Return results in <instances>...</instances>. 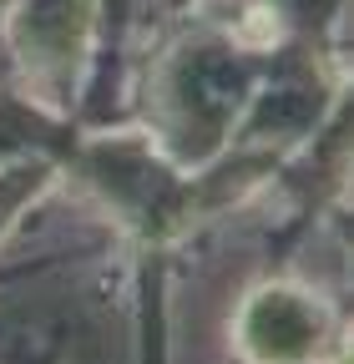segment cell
I'll return each instance as SVG.
<instances>
[{"mask_svg":"<svg viewBox=\"0 0 354 364\" xmlns=\"http://www.w3.org/2000/svg\"><path fill=\"white\" fill-rule=\"evenodd\" d=\"M324 339H329L324 309L304 294H289V289L258 294L253 309L243 314V349L258 364H304L319 354Z\"/></svg>","mask_w":354,"mask_h":364,"instance_id":"cell-1","label":"cell"}]
</instances>
